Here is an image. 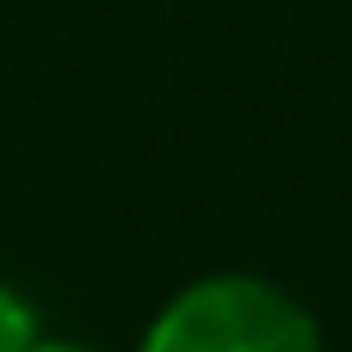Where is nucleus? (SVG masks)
Here are the masks:
<instances>
[{
	"label": "nucleus",
	"instance_id": "nucleus-1",
	"mask_svg": "<svg viewBox=\"0 0 352 352\" xmlns=\"http://www.w3.org/2000/svg\"><path fill=\"white\" fill-rule=\"evenodd\" d=\"M142 352H322V334L260 278H204L161 309Z\"/></svg>",
	"mask_w": 352,
	"mask_h": 352
},
{
	"label": "nucleus",
	"instance_id": "nucleus-2",
	"mask_svg": "<svg viewBox=\"0 0 352 352\" xmlns=\"http://www.w3.org/2000/svg\"><path fill=\"white\" fill-rule=\"evenodd\" d=\"M37 346V316L19 291L0 285V352H31Z\"/></svg>",
	"mask_w": 352,
	"mask_h": 352
},
{
	"label": "nucleus",
	"instance_id": "nucleus-3",
	"mask_svg": "<svg viewBox=\"0 0 352 352\" xmlns=\"http://www.w3.org/2000/svg\"><path fill=\"white\" fill-rule=\"evenodd\" d=\"M31 352H80V346H31Z\"/></svg>",
	"mask_w": 352,
	"mask_h": 352
}]
</instances>
